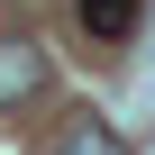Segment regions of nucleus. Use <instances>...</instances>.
I'll list each match as a JSON object with an SVG mask.
<instances>
[{"label": "nucleus", "mask_w": 155, "mask_h": 155, "mask_svg": "<svg viewBox=\"0 0 155 155\" xmlns=\"http://www.w3.org/2000/svg\"><path fill=\"white\" fill-rule=\"evenodd\" d=\"M46 91V55L28 46V37H0V110H18V101H37Z\"/></svg>", "instance_id": "obj_1"}, {"label": "nucleus", "mask_w": 155, "mask_h": 155, "mask_svg": "<svg viewBox=\"0 0 155 155\" xmlns=\"http://www.w3.org/2000/svg\"><path fill=\"white\" fill-rule=\"evenodd\" d=\"M55 155H128V146H119V128H110V119L73 110V119H64V137H55Z\"/></svg>", "instance_id": "obj_2"}, {"label": "nucleus", "mask_w": 155, "mask_h": 155, "mask_svg": "<svg viewBox=\"0 0 155 155\" xmlns=\"http://www.w3.org/2000/svg\"><path fill=\"white\" fill-rule=\"evenodd\" d=\"M82 28L91 37H128L137 28V0H82Z\"/></svg>", "instance_id": "obj_3"}]
</instances>
